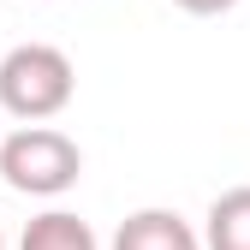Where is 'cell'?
Wrapping results in <instances>:
<instances>
[{
    "instance_id": "7",
    "label": "cell",
    "mask_w": 250,
    "mask_h": 250,
    "mask_svg": "<svg viewBox=\"0 0 250 250\" xmlns=\"http://www.w3.org/2000/svg\"><path fill=\"white\" fill-rule=\"evenodd\" d=\"M0 250H6V232H0Z\"/></svg>"
},
{
    "instance_id": "3",
    "label": "cell",
    "mask_w": 250,
    "mask_h": 250,
    "mask_svg": "<svg viewBox=\"0 0 250 250\" xmlns=\"http://www.w3.org/2000/svg\"><path fill=\"white\" fill-rule=\"evenodd\" d=\"M107 250H203V238L173 208H137V214L119 221V232H113Z\"/></svg>"
},
{
    "instance_id": "1",
    "label": "cell",
    "mask_w": 250,
    "mask_h": 250,
    "mask_svg": "<svg viewBox=\"0 0 250 250\" xmlns=\"http://www.w3.org/2000/svg\"><path fill=\"white\" fill-rule=\"evenodd\" d=\"M78 96V72H72V60L66 48H54V42H18L0 54V107H6L12 119L24 125H48L72 107Z\"/></svg>"
},
{
    "instance_id": "4",
    "label": "cell",
    "mask_w": 250,
    "mask_h": 250,
    "mask_svg": "<svg viewBox=\"0 0 250 250\" xmlns=\"http://www.w3.org/2000/svg\"><path fill=\"white\" fill-rule=\"evenodd\" d=\"M203 250H250V185H232L208 203Z\"/></svg>"
},
{
    "instance_id": "5",
    "label": "cell",
    "mask_w": 250,
    "mask_h": 250,
    "mask_svg": "<svg viewBox=\"0 0 250 250\" xmlns=\"http://www.w3.org/2000/svg\"><path fill=\"white\" fill-rule=\"evenodd\" d=\"M18 250H102V238H96V227H89L83 214L48 208V214H36V221L24 227Z\"/></svg>"
},
{
    "instance_id": "2",
    "label": "cell",
    "mask_w": 250,
    "mask_h": 250,
    "mask_svg": "<svg viewBox=\"0 0 250 250\" xmlns=\"http://www.w3.org/2000/svg\"><path fill=\"white\" fill-rule=\"evenodd\" d=\"M83 173V149L54 125H18L0 137V179L18 197H66Z\"/></svg>"
},
{
    "instance_id": "6",
    "label": "cell",
    "mask_w": 250,
    "mask_h": 250,
    "mask_svg": "<svg viewBox=\"0 0 250 250\" xmlns=\"http://www.w3.org/2000/svg\"><path fill=\"white\" fill-rule=\"evenodd\" d=\"M179 12H191V18H221V12H232L238 0H173Z\"/></svg>"
}]
</instances>
